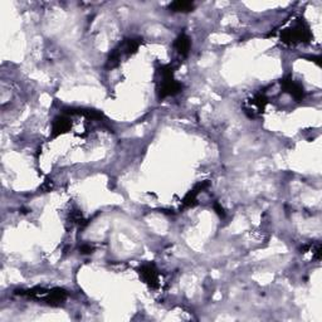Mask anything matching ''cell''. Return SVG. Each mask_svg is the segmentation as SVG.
<instances>
[{
	"mask_svg": "<svg viewBox=\"0 0 322 322\" xmlns=\"http://www.w3.org/2000/svg\"><path fill=\"white\" fill-rule=\"evenodd\" d=\"M183 84L177 82L174 78V68L170 64L161 66L157 69V96L160 100L169 97V96H175L179 92H182Z\"/></svg>",
	"mask_w": 322,
	"mask_h": 322,
	"instance_id": "obj_1",
	"label": "cell"
},
{
	"mask_svg": "<svg viewBox=\"0 0 322 322\" xmlns=\"http://www.w3.org/2000/svg\"><path fill=\"white\" fill-rule=\"evenodd\" d=\"M312 39L309 24L303 19H298L292 27L286 28L281 32V41L287 46H296L299 43H307Z\"/></svg>",
	"mask_w": 322,
	"mask_h": 322,
	"instance_id": "obj_2",
	"label": "cell"
},
{
	"mask_svg": "<svg viewBox=\"0 0 322 322\" xmlns=\"http://www.w3.org/2000/svg\"><path fill=\"white\" fill-rule=\"evenodd\" d=\"M16 293L22 296L33 299H39V301L46 302L49 306H61L67 298L66 291L62 288H53V290H46V288H32L28 291H18Z\"/></svg>",
	"mask_w": 322,
	"mask_h": 322,
	"instance_id": "obj_3",
	"label": "cell"
},
{
	"mask_svg": "<svg viewBox=\"0 0 322 322\" xmlns=\"http://www.w3.org/2000/svg\"><path fill=\"white\" fill-rule=\"evenodd\" d=\"M140 277L146 284H149L151 288H156L159 286V273H157L156 267L152 263H146L141 265L138 270Z\"/></svg>",
	"mask_w": 322,
	"mask_h": 322,
	"instance_id": "obj_4",
	"label": "cell"
},
{
	"mask_svg": "<svg viewBox=\"0 0 322 322\" xmlns=\"http://www.w3.org/2000/svg\"><path fill=\"white\" fill-rule=\"evenodd\" d=\"M267 97L264 93L259 92L254 95L249 101H248V106L245 107V112H249V117H254L256 115L262 114L264 111L265 106H267Z\"/></svg>",
	"mask_w": 322,
	"mask_h": 322,
	"instance_id": "obj_5",
	"label": "cell"
},
{
	"mask_svg": "<svg viewBox=\"0 0 322 322\" xmlns=\"http://www.w3.org/2000/svg\"><path fill=\"white\" fill-rule=\"evenodd\" d=\"M281 86L283 88L284 92L290 93L293 98H295L297 102L299 101L303 100L305 97V91H303V87L301 84L297 83L296 81H293L291 77H286L281 81Z\"/></svg>",
	"mask_w": 322,
	"mask_h": 322,
	"instance_id": "obj_6",
	"label": "cell"
},
{
	"mask_svg": "<svg viewBox=\"0 0 322 322\" xmlns=\"http://www.w3.org/2000/svg\"><path fill=\"white\" fill-rule=\"evenodd\" d=\"M72 127V120L68 116H58L55 118L52 125V137H57L68 132Z\"/></svg>",
	"mask_w": 322,
	"mask_h": 322,
	"instance_id": "obj_7",
	"label": "cell"
},
{
	"mask_svg": "<svg viewBox=\"0 0 322 322\" xmlns=\"http://www.w3.org/2000/svg\"><path fill=\"white\" fill-rule=\"evenodd\" d=\"M140 44H141V39L127 38L122 42V43L118 44V47H116V48L120 50V53H121V56H122V57H130V56L135 55V53L137 52Z\"/></svg>",
	"mask_w": 322,
	"mask_h": 322,
	"instance_id": "obj_8",
	"label": "cell"
},
{
	"mask_svg": "<svg viewBox=\"0 0 322 322\" xmlns=\"http://www.w3.org/2000/svg\"><path fill=\"white\" fill-rule=\"evenodd\" d=\"M208 183H200V184H198L195 188L193 189V190L189 191L188 194H186L184 199H183V208H191L194 207V205L196 204V199H198V195H199V193L202 190H204L205 188H207Z\"/></svg>",
	"mask_w": 322,
	"mask_h": 322,
	"instance_id": "obj_9",
	"label": "cell"
},
{
	"mask_svg": "<svg viewBox=\"0 0 322 322\" xmlns=\"http://www.w3.org/2000/svg\"><path fill=\"white\" fill-rule=\"evenodd\" d=\"M191 47V42L190 38L185 34V33H182L174 42V48L180 56L183 57H186L189 55V50H190Z\"/></svg>",
	"mask_w": 322,
	"mask_h": 322,
	"instance_id": "obj_10",
	"label": "cell"
},
{
	"mask_svg": "<svg viewBox=\"0 0 322 322\" xmlns=\"http://www.w3.org/2000/svg\"><path fill=\"white\" fill-rule=\"evenodd\" d=\"M169 9L174 13H189L194 9V3L177 0V2H173L169 5Z\"/></svg>",
	"mask_w": 322,
	"mask_h": 322,
	"instance_id": "obj_11",
	"label": "cell"
},
{
	"mask_svg": "<svg viewBox=\"0 0 322 322\" xmlns=\"http://www.w3.org/2000/svg\"><path fill=\"white\" fill-rule=\"evenodd\" d=\"M92 251H93V245L91 244H83L81 247V253H83V254L92 253Z\"/></svg>",
	"mask_w": 322,
	"mask_h": 322,
	"instance_id": "obj_12",
	"label": "cell"
},
{
	"mask_svg": "<svg viewBox=\"0 0 322 322\" xmlns=\"http://www.w3.org/2000/svg\"><path fill=\"white\" fill-rule=\"evenodd\" d=\"M214 209H216L217 213H218L220 217H224V210H223V208H220V205H219V204H216V205H214Z\"/></svg>",
	"mask_w": 322,
	"mask_h": 322,
	"instance_id": "obj_13",
	"label": "cell"
}]
</instances>
